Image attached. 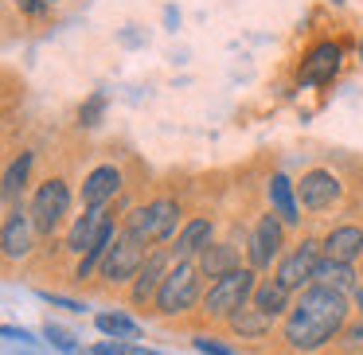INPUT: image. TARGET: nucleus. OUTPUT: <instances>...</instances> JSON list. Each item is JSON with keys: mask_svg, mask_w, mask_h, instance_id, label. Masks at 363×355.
<instances>
[{"mask_svg": "<svg viewBox=\"0 0 363 355\" xmlns=\"http://www.w3.org/2000/svg\"><path fill=\"white\" fill-rule=\"evenodd\" d=\"M254 289H258V277H254V269H235V274L219 277V281L207 289L203 297V308L211 316H235L238 308H246V300L254 297Z\"/></svg>", "mask_w": 363, "mask_h": 355, "instance_id": "20e7f679", "label": "nucleus"}, {"mask_svg": "<svg viewBox=\"0 0 363 355\" xmlns=\"http://www.w3.org/2000/svg\"><path fill=\"white\" fill-rule=\"evenodd\" d=\"M48 305H59V308H67V312H82V305L79 300H67V297H55V293H40Z\"/></svg>", "mask_w": 363, "mask_h": 355, "instance_id": "cd10ccee", "label": "nucleus"}, {"mask_svg": "<svg viewBox=\"0 0 363 355\" xmlns=\"http://www.w3.org/2000/svg\"><path fill=\"white\" fill-rule=\"evenodd\" d=\"M254 305L262 308V312H269V316H277V312H289V289H285L277 277H262L258 281V289H254Z\"/></svg>", "mask_w": 363, "mask_h": 355, "instance_id": "aec40b11", "label": "nucleus"}, {"mask_svg": "<svg viewBox=\"0 0 363 355\" xmlns=\"http://www.w3.org/2000/svg\"><path fill=\"white\" fill-rule=\"evenodd\" d=\"M94 324H98V332L110 336V339H137L141 336V328H137L133 316H121V312H98Z\"/></svg>", "mask_w": 363, "mask_h": 355, "instance_id": "4be33fe9", "label": "nucleus"}, {"mask_svg": "<svg viewBox=\"0 0 363 355\" xmlns=\"http://www.w3.org/2000/svg\"><path fill=\"white\" fill-rule=\"evenodd\" d=\"M43 336H48V344L51 347H59V351H67V355H79V339L71 336L67 328H59V324H43Z\"/></svg>", "mask_w": 363, "mask_h": 355, "instance_id": "393cba45", "label": "nucleus"}, {"mask_svg": "<svg viewBox=\"0 0 363 355\" xmlns=\"http://www.w3.org/2000/svg\"><path fill=\"white\" fill-rule=\"evenodd\" d=\"M340 71V43H316L301 63V86H324Z\"/></svg>", "mask_w": 363, "mask_h": 355, "instance_id": "1a4fd4ad", "label": "nucleus"}, {"mask_svg": "<svg viewBox=\"0 0 363 355\" xmlns=\"http://www.w3.org/2000/svg\"><path fill=\"white\" fill-rule=\"evenodd\" d=\"M363 254V230L359 227H336L328 238H324V258L328 261H344L352 266Z\"/></svg>", "mask_w": 363, "mask_h": 355, "instance_id": "4468645a", "label": "nucleus"}, {"mask_svg": "<svg viewBox=\"0 0 363 355\" xmlns=\"http://www.w3.org/2000/svg\"><path fill=\"white\" fill-rule=\"evenodd\" d=\"M352 297H355V308H359V312H363V285H359V289L352 293Z\"/></svg>", "mask_w": 363, "mask_h": 355, "instance_id": "2f4dec72", "label": "nucleus"}, {"mask_svg": "<svg viewBox=\"0 0 363 355\" xmlns=\"http://www.w3.org/2000/svg\"><path fill=\"white\" fill-rule=\"evenodd\" d=\"M196 266H199V274H203V277H215V281L227 277V274H235V269H242V266H238L235 242H211L203 254H199Z\"/></svg>", "mask_w": 363, "mask_h": 355, "instance_id": "dca6fc26", "label": "nucleus"}, {"mask_svg": "<svg viewBox=\"0 0 363 355\" xmlns=\"http://www.w3.org/2000/svg\"><path fill=\"white\" fill-rule=\"evenodd\" d=\"M344 324H347L344 293L324 289V285H308L301 293V300L289 308L285 339H289L293 351H320L324 344H332L344 332Z\"/></svg>", "mask_w": 363, "mask_h": 355, "instance_id": "f257e3e1", "label": "nucleus"}, {"mask_svg": "<svg viewBox=\"0 0 363 355\" xmlns=\"http://www.w3.org/2000/svg\"><path fill=\"white\" fill-rule=\"evenodd\" d=\"M168 258H172V254H164V250H152L149 258H145L141 274L133 277V300H137V305H145L149 297H157V293H160L168 269H172V266H168Z\"/></svg>", "mask_w": 363, "mask_h": 355, "instance_id": "9b49d317", "label": "nucleus"}, {"mask_svg": "<svg viewBox=\"0 0 363 355\" xmlns=\"http://www.w3.org/2000/svg\"><path fill=\"white\" fill-rule=\"evenodd\" d=\"M340 180L332 172H324V168H316V172L301 176V203L308 207V211H328L332 203H340Z\"/></svg>", "mask_w": 363, "mask_h": 355, "instance_id": "9d476101", "label": "nucleus"}, {"mask_svg": "<svg viewBox=\"0 0 363 355\" xmlns=\"http://www.w3.org/2000/svg\"><path fill=\"white\" fill-rule=\"evenodd\" d=\"M67 207H71V191H67V184L63 180H48V184H40V191L32 196L28 215H32V222H35L40 235H51V230L63 222Z\"/></svg>", "mask_w": 363, "mask_h": 355, "instance_id": "423d86ee", "label": "nucleus"}, {"mask_svg": "<svg viewBox=\"0 0 363 355\" xmlns=\"http://www.w3.org/2000/svg\"><path fill=\"white\" fill-rule=\"evenodd\" d=\"M106 227H110V219H106L102 207H86V215H82V219L71 227V235H67V246H71V250H79V254H86L90 246L102 238Z\"/></svg>", "mask_w": 363, "mask_h": 355, "instance_id": "2eb2a0df", "label": "nucleus"}, {"mask_svg": "<svg viewBox=\"0 0 363 355\" xmlns=\"http://www.w3.org/2000/svg\"><path fill=\"white\" fill-rule=\"evenodd\" d=\"M176 222H180V203L176 199H152L149 207H137L125 219V235H133L137 242H168L176 235Z\"/></svg>", "mask_w": 363, "mask_h": 355, "instance_id": "f03ea898", "label": "nucleus"}, {"mask_svg": "<svg viewBox=\"0 0 363 355\" xmlns=\"http://www.w3.org/2000/svg\"><path fill=\"white\" fill-rule=\"evenodd\" d=\"M269 203H274V215L285 222V227H297L301 222V207H297V191H293L289 176L277 172L274 180H269Z\"/></svg>", "mask_w": 363, "mask_h": 355, "instance_id": "f3484780", "label": "nucleus"}, {"mask_svg": "<svg viewBox=\"0 0 363 355\" xmlns=\"http://www.w3.org/2000/svg\"><path fill=\"white\" fill-rule=\"evenodd\" d=\"M281 219H274V215H262L258 227H254L250 235V269H269V261L281 254Z\"/></svg>", "mask_w": 363, "mask_h": 355, "instance_id": "6e6552de", "label": "nucleus"}, {"mask_svg": "<svg viewBox=\"0 0 363 355\" xmlns=\"http://www.w3.org/2000/svg\"><path fill=\"white\" fill-rule=\"evenodd\" d=\"M32 215H20V211H9V219H4V254L9 258H24L28 250H32Z\"/></svg>", "mask_w": 363, "mask_h": 355, "instance_id": "a211bd4d", "label": "nucleus"}, {"mask_svg": "<svg viewBox=\"0 0 363 355\" xmlns=\"http://www.w3.org/2000/svg\"><path fill=\"white\" fill-rule=\"evenodd\" d=\"M191 344H196V351H199V355H235L227 344H219L215 336H196Z\"/></svg>", "mask_w": 363, "mask_h": 355, "instance_id": "bb28decb", "label": "nucleus"}, {"mask_svg": "<svg viewBox=\"0 0 363 355\" xmlns=\"http://www.w3.org/2000/svg\"><path fill=\"white\" fill-rule=\"evenodd\" d=\"M20 4H24V9L32 12V16H40V12L48 9V0H20Z\"/></svg>", "mask_w": 363, "mask_h": 355, "instance_id": "c85d7f7f", "label": "nucleus"}, {"mask_svg": "<svg viewBox=\"0 0 363 355\" xmlns=\"http://www.w3.org/2000/svg\"><path fill=\"white\" fill-rule=\"evenodd\" d=\"M145 258H149V254H145V242H137L133 235L121 230V235L113 238L106 261H102V277H106V281H133V277L141 274Z\"/></svg>", "mask_w": 363, "mask_h": 355, "instance_id": "0eeeda50", "label": "nucleus"}, {"mask_svg": "<svg viewBox=\"0 0 363 355\" xmlns=\"http://www.w3.org/2000/svg\"><path fill=\"white\" fill-rule=\"evenodd\" d=\"M28 168H32V152H20V157L12 160L9 176H4V199H12V196H16V191H24Z\"/></svg>", "mask_w": 363, "mask_h": 355, "instance_id": "5701e85b", "label": "nucleus"}, {"mask_svg": "<svg viewBox=\"0 0 363 355\" xmlns=\"http://www.w3.org/2000/svg\"><path fill=\"white\" fill-rule=\"evenodd\" d=\"M324 261V242H313V238H305V242L297 246V250H289L281 261H277V281L285 285V289H301L305 293L308 285L316 281V266Z\"/></svg>", "mask_w": 363, "mask_h": 355, "instance_id": "39448f33", "label": "nucleus"}, {"mask_svg": "<svg viewBox=\"0 0 363 355\" xmlns=\"http://www.w3.org/2000/svg\"><path fill=\"white\" fill-rule=\"evenodd\" d=\"M211 219H191L188 227L176 235V246H172V258L176 261H191V258H199V254L211 246Z\"/></svg>", "mask_w": 363, "mask_h": 355, "instance_id": "ddd939ff", "label": "nucleus"}, {"mask_svg": "<svg viewBox=\"0 0 363 355\" xmlns=\"http://www.w3.org/2000/svg\"><path fill=\"white\" fill-rule=\"evenodd\" d=\"M102 110H106V94H90L86 102H82V110H79V121L82 125H98Z\"/></svg>", "mask_w": 363, "mask_h": 355, "instance_id": "a878e982", "label": "nucleus"}, {"mask_svg": "<svg viewBox=\"0 0 363 355\" xmlns=\"http://www.w3.org/2000/svg\"><path fill=\"white\" fill-rule=\"evenodd\" d=\"M359 59H363V43H359Z\"/></svg>", "mask_w": 363, "mask_h": 355, "instance_id": "473e14b6", "label": "nucleus"}, {"mask_svg": "<svg viewBox=\"0 0 363 355\" xmlns=\"http://www.w3.org/2000/svg\"><path fill=\"white\" fill-rule=\"evenodd\" d=\"M230 328H235L242 339H258V336H266V332L274 328V316L262 312L258 305H246V308H238V312L230 316Z\"/></svg>", "mask_w": 363, "mask_h": 355, "instance_id": "412c9836", "label": "nucleus"}, {"mask_svg": "<svg viewBox=\"0 0 363 355\" xmlns=\"http://www.w3.org/2000/svg\"><path fill=\"white\" fill-rule=\"evenodd\" d=\"M313 285H324V289H336V293H355V289H359L355 269L344 266V261H328V258L316 266V281Z\"/></svg>", "mask_w": 363, "mask_h": 355, "instance_id": "6ab92c4d", "label": "nucleus"}, {"mask_svg": "<svg viewBox=\"0 0 363 355\" xmlns=\"http://www.w3.org/2000/svg\"><path fill=\"white\" fill-rule=\"evenodd\" d=\"M118 191H121V168L102 164V168H94V172L86 176V184H82V203L86 207H106Z\"/></svg>", "mask_w": 363, "mask_h": 355, "instance_id": "f8f14e48", "label": "nucleus"}, {"mask_svg": "<svg viewBox=\"0 0 363 355\" xmlns=\"http://www.w3.org/2000/svg\"><path fill=\"white\" fill-rule=\"evenodd\" d=\"M4 336H9V339H20V344H28V339H32V336H28L24 328H12V324H9V328H4Z\"/></svg>", "mask_w": 363, "mask_h": 355, "instance_id": "7c9ffc66", "label": "nucleus"}, {"mask_svg": "<svg viewBox=\"0 0 363 355\" xmlns=\"http://www.w3.org/2000/svg\"><path fill=\"white\" fill-rule=\"evenodd\" d=\"M94 355H157V351L133 344V339H102V344L94 347Z\"/></svg>", "mask_w": 363, "mask_h": 355, "instance_id": "b1692460", "label": "nucleus"}, {"mask_svg": "<svg viewBox=\"0 0 363 355\" xmlns=\"http://www.w3.org/2000/svg\"><path fill=\"white\" fill-rule=\"evenodd\" d=\"M196 300H199V266L196 261H176V266L168 269L160 293H157V308L164 316H180V312H188Z\"/></svg>", "mask_w": 363, "mask_h": 355, "instance_id": "7ed1b4c3", "label": "nucleus"}, {"mask_svg": "<svg viewBox=\"0 0 363 355\" xmlns=\"http://www.w3.org/2000/svg\"><path fill=\"white\" fill-rule=\"evenodd\" d=\"M48 4H51V0H48Z\"/></svg>", "mask_w": 363, "mask_h": 355, "instance_id": "72a5a7b5", "label": "nucleus"}, {"mask_svg": "<svg viewBox=\"0 0 363 355\" xmlns=\"http://www.w3.org/2000/svg\"><path fill=\"white\" fill-rule=\"evenodd\" d=\"M363 344V324H355L352 332H347V347H359Z\"/></svg>", "mask_w": 363, "mask_h": 355, "instance_id": "c756f323", "label": "nucleus"}]
</instances>
